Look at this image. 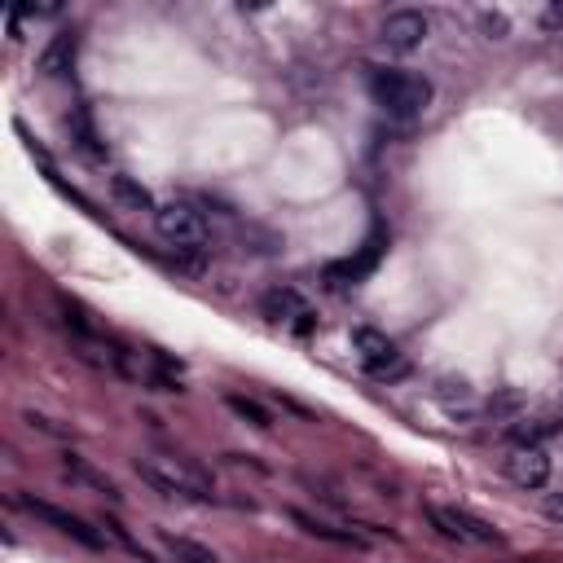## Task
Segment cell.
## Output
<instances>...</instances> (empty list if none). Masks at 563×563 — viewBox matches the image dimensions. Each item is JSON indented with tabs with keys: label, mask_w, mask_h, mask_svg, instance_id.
<instances>
[{
	"label": "cell",
	"mask_w": 563,
	"mask_h": 563,
	"mask_svg": "<svg viewBox=\"0 0 563 563\" xmlns=\"http://www.w3.org/2000/svg\"><path fill=\"white\" fill-rule=\"evenodd\" d=\"M352 348H357V357H361V366H366L370 379H401V374L410 370L405 352L396 348L383 330H374V326H357V330H352Z\"/></svg>",
	"instance_id": "4"
},
{
	"label": "cell",
	"mask_w": 563,
	"mask_h": 563,
	"mask_svg": "<svg viewBox=\"0 0 563 563\" xmlns=\"http://www.w3.org/2000/svg\"><path fill=\"white\" fill-rule=\"evenodd\" d=\"M506 476L520 489H542L550 480V454L542 445H515L511 458H506Z\"/></svg>",
	"instance_id": "8"
},
{
	"label": "cell",
	"mask_w": 563,
	"mask_h": 563,
	"mask_svg": "<svg viewBox=\"0 0 563 563\" xmlns=\"http://www.w3.org/2000/svg\"><path fill=\"white\" fill-rule=\"evenodd\" d=\"M260 313L269 317V322H295V317H300V330H308V317H313L304 304V295L291 291V286H273V291L260 300Z\"/></svg>",
	"instance_id": "9"
},
{
	"label": "cell",
	"mask_w": 563,
	"mask_h": 563,
	"mask_svg": "<svg viewBox=\"0 0 563 563\" xmlns=\"http://www.w3.org/2000/svg\"><path fill=\"white\" fill-rule=\"evenodd\" d=\"M423 511H427V520H432L436 533L449 537V542H458V546H502V533H498V528H489V524L480 520V515L462 511V506L427 502Z\"/></svg>",
	"instance_id": "3"
},
{
	"label": "cell",
	"mask_w": 563,
	"mask_h": 563,
	"mask_svg": "<svg viewBox=\"0 0 563 563\" xmlns=\"http://www.w3.org/2000/svg\"><path fill=\"white\" fill-rule=\"evenodd\" d=\"M115 194L124 198L128 207H137V212H141V207H146V212H159V203L150 198V190H146V185H137L132 176H115Z\"/></svg>",
	"instance_id": "14"
},
{
	"label": "cell",
	"mask_w": 563,
	"mask_h": 563,
	"mask_svg": "<svg viewBox=\"0 0 563 563\" xmlns=\"http://www.w3.org/2000/svg\"><path fill=\"white\" fill-rule=\"evenodd\" d=\"M432 80L427 75H414V71H370V97L374 106L383 110L388 119H401V124H410V119H423L427 106H432Z\"/></svg>",
	"instance_id": "2"
},
{
	"label": "cell",
	"mask_w": 563,
	"mask_h": 563,
	"mask_svg": "<svg viewBox=\"0 0 563 563\" xmlns=\"http://www.w3.org/2000/svg\"><path fill=\"white\" fill-rule=\"evenodd\" d=\"M159 537H163V546H168L181 563H220V559H216V550L198 546V542H190V537H176V533H159Z\"/></svg>",
	"instance_id": "13"
},
{
	"label": "cell",
	"mask_w": 563,
	"mask_h": 563,
	"mask_svg": "<svg viewBox=\"0 0 563 563\" xmlns=\"http://www.w3.org/2000/svg\"><path fill=\"white\" fill-rule=\"evenodd\" d=\"M62 467H66V476H71V480H80V484H88V489H97V493H102V498L119 502V484L110 480V476H102V471H93L84 458L66 454V458H62Z\"/></svg>",
	"instance_id": "11"
},
{
	"label": "cell",
	"mask_w": 563,
	"mask_h": 563,
	"mask_svg": "<svg viewBox=\"0 0 563 563\" xmlns=\"http://www.w3.org/2000/svg\"><path fill=\"white\" fill-rule=\"evenodd\" d=\"M154 229H159V238L168 242V247H176V251L207 247V220H203V212H194L190 203H159V212H154Z\"/></svg>",
	"instance_id": "5"
},
{
	"label": "cell",
	"mask_w": 563,
	"mask_h": 563,
	"mask_svg": "<svg viewBox=\"0 0 563 563\" xmlns=\"http://www.w3.org/2000/svg\"><path fill=\"white\" fill-rule=\"evenodd\" d=\"M427 31H432V22H427L423 9H396L379 27V40H383V49H392V53H414L418 44L427 40Z\"/></svg>",
	"instance_id": "6"
},
{
	"label": "cell",
	"mask_w": 563,
	"mask_h": 563,
	"mask_svg": "<svg viewBox=\"0 0 563 563\" xmlns=\"http://www.w3.org/2000/svg\"><path fill=\"white\" fill-rule=\"evenodd\" d=\"M137 476L159 489L163 498H190V502H212L216 498V484L207 471H198L190 458H176V454H141L137 462Z\"/></svg>",
	"instance_id": "1"
},
{
	"label": "cell",
	"mask_w": 563,
	"mask_h": 563,
	"mask_svg": "<svg viewBox=\"0 0 563 563\" xmlns=\"http://www.w3.org/2000/svg\"><path fill=\"white\" fill-rule=\"evenodd\" d=\"M71 128H75V137H80V146L93 154V159H102V146H97V132H93V124H88V115H75Z\"/></svg>",
	"instance_id": "16"
},
{
	"label": "cell",
	"mask_w": 563,
	"mask_h": 563,
	"mask_svg": "<svg viewBox=\"0 0 563 563\" xmlns=\"http://www.w3.org/2000/svg\"><path fill=\"white\" fill-rule=\"evenodd\" d=\"M225 405H229V410H234L238 418H251L256 427H273L269 410H264V405H256V401H247V396H234V392H229V396H225Z\"/></svg>",
	"instance_id": "15"
},
{
	"label": "cell",
	"mask_w": 563,
	"mask_h": 563,
	"mask_svg": "<svg viewBox=\"0 0 563 563\" xmlns=\"http://www.w3.org/2000/svg\"><path fill=\"white\" fill-rule=\"evenodd\" d=\"M22 511L27 515H36V520H44L49 528H58V533H66V537H75V542H84V546H102V537L88 528L80 515H71V511H62V506H53V502H40V498H31V493H18L14 498Z\"/></svg>",
	"instance_id": "7"
},
{
	"label": "cell",
	"mask_w": 563,
	"mask_h": 563,
	"mask_svg": "<svg viewBox=\"0 0 563 563\" xmlns=\"http://www.w3.org/2000/svg\"><path fill=\"white\" fill-rule=\"evenodd\" d=\"M75 49H80V36H75V31H62V36H53L49 44H44V53H40V71L49 75V80H62V75H71Z\"/></svg>",
	"instance_id": "10"
},
{
	"label": "cell",
	"mask_w": 563,
	"mask_h": 563,
	"mask_svg": "<svg viewBox=\"0 0 563 563\" xmlns=\"http://www.w3.org/2000/svg\"><path fill=\"white\" fill-rule=\"evenodd\" d=\"M295 524H304V533L308 537H322V542H335V546H366V537L361 533H348V528H330L322 520H313V515H304V511H295Z\"/></svg>",
	"instance_id": "12"
}]
</instances>
